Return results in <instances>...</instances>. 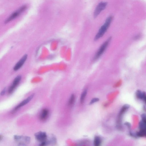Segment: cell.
Masks as SVG:
<instances>
[{
  "label": "cell",
  "mask_w": 146,
  "mask_h": 146,
  "mask_svg": "<svg viewBox=\"0 0 146 146\" xmlns=\"http://www.w3.org/2000/svg\"><path fill=\"white\" fill-rule=\"evenodd\" d=\"M75 100V96L74 95H72L71 96L70 99L69 104V105H71L74 103Z\"/></svg>",
  "instance_id": "obj_17"
},
{
  "label": "cell",
  "mask_w": 146,
  "mask_h": 146,
  "mask_svg": "<svg viewBox=\"0 0 146 146\" xmlns=\"http://www.w3.org/2000/svg\"><path fill=\"white\" fill-rule=\"evenodd\" d=\"M142 100H143L146 103V94L144 92H143V93Z\"/></svg>",
  "instance_id": "obj_20"
},
{
  "label": "cell",
  "mask_w": 146,
  "mask_h": 146,
  "mask_svg": "<svg viewBox=\"0 0 146 146\" xmlns=\"http://www.w3.org/2000/svg\"><path fill=\"white\" fill-rule=\"evenodd\" d=\"M35 137L36 140L41 143L44 142L47 140L48 137L45 132H39L36 133L35 134Z\"/></svg>",
  "instance_id": "obj_8"
},
{
  "label": "cell",
  "mask_w": 146,
  "mask_h": 146,
  "mask_svg": "<svg viewBox=\"0 0 146 146\" xmlns=\"http://www.w3.org/2000/svg\"><path fill=\"white\" fill-rule=\"evenodd\" d=\"M143 92H142L140 90H138L136 92V96L137 98L139 99L142 100L143 97Z\"/></svg>",
  "instance_id": "obj_16"
},
{
  "label": "cell",
  "mask_w": 146,
  "mask_h": 146,
  "mask_svg": "<svg viewBox=\"0 0 146 146\" xmlns=\"http://www.w3.org/2000/svg\"><path fill=\"white\" fill-rule=\"evenodd\" d=\"M21 76L19 75L17 76L15 79L12 84L9 88L8 93L9 94H12L14 92L21 80Z\"/></svg>",
  "instance_id": "obj_9"
},
{
  "label": "cell",
  "mask_w": 146,
  "mask_h": 146,
  "mask_svg": "<svg viewBox=\"0 0 146 146\" xmlns=\"http://www.w3.org/2000/svg\"><path fill=\"white\" fill-rule=\"evenodd\" d=\"M57 139L54 135L52 134L50 137L48 138L47 140L48 145L52 144L55 145L57 142Z\"/></svg>",
  "instance_id": "obj_13"
},
{
  "label": "cell",
  "mask_w": 146,
  "mask_h": 146,
  "mask_svg": "<svg viewBox=\"0 0 146 146\" xmlns=\"http://www.w3.org/2000/svg\"><path fill=\"white\" fill-rule=\"evenodd\" d=\"M27 8V7L26 5L22 6L18 10L13 13L7 19H6L4 22L5 24H7L8 22H10L13 20L17 17L20 15L21 13L25 10Z\"/></svg>",
  "instance_id": "obj_4"
},
{
  "label": "cell",
  "mask_w": 146,
  "mask_h": 146,
  "mask_svg": "<svg viewBox=\"0 0 146 146\" xmlns=\"http://www.w3.org/2000/svg\"><path fill=\"white\" fill-rule=\"evenodd\" d=\"M129 108V106L128 105H125L122 107L118 115L117 123L118 127L119 129H121L122 128L121 122L122 116Z\"/></svg>",
  "instance_id": "obj_6"
},
{
  "label": "cell",
  "mask_w": 146,
  "mask_h": 146,
  "mask_svg": "<svg viewBox=\"0 0 146 146\" xmlns=\"http://www.w3.org/2000/svg\"><path fill=\"white\" fill-rule=\"evenodd\" d=\"M101 142V139L100 137H98V136H96L95 137L94 142V144L95 146H99L100 145Z\"/></svg>",
  "instance_id": "obj_14"
},
{
  "label": "cell",
  "mask_w": 146,
  "mask_h": 146,
  "mask_svg": "<svg viewBox=\"0 0 146 146\" xmlns=\"http://www.w3.org/2000/svg\"><path fill=\"white\" fill-rule=\"evenodd\" d=\"M87 90L85 89V90L82 92L80 98V102L81 103H83L85 98L86 95L87 94Z\"/></svg>",
  "instance_id": "obj_15"
},
{
  "label": "cell",
  "mask_w": 146,
  "mask_h": 146,
  "mask_svg": "<svg viewBox=\"0 0 146 146\" xmlns=\"http://www.w3.org/2000/svg\"><path fill=\"white\" fill-rule=\"evenodd\" d=\"M6 88H4L3 91H2L1 93V95L2 96L4 95L6 93Z\"/></svg>",
  "instance_id": "obj_21"
},
{
  "label": "cell",
  "mask_w": 146,
  "mask_h": 146,
  "mask_svg": "<svg viewBox=\"0 0 146 146\" xmlns=\"http://www.w3.org/2000/svg\"><path fill=\"white\" fill-rule=\"evenodd\" d=\"M112 18V17L110 16L106 19L105 24L101 26L96 35L95 39V40H98L103 36L110 26Z\"/></svg>",
  "instance_id": "obj_1"
},
{
  "label": "cell",
  "mask_w": 146,
  "mask_h": 146,
  "mask_svg": "<svg viewBox=\"0 0 146 146\" xmlns=\"http://www.w3.org/2000/svg\"><path fill=\"white\" fill-rule=\"evenodd\" d=\"M140 131L137 132L136 135L139 137H146V124L141 121L139 123Z\"/></svg>",
  "instance_id": "obj_5"
},
{
  "label": "cell",
  "mask_w": 146,
  "mask_h": 146,
  "mask_svg": "<svg viewBox=\"0 0 146 146\" xmlns=\"http://www.w3.org/2000/svg\"><path fill=\"white\" fill-rule=\"evenodd\" d=\"M141 117L142 118V121L146 124V114H142Z\"/></svg>",
  "instance_id": "obj_19"
},
{
  "label": "cell",
  "mask_w": 146,
  "mask_h": 146,
  "mask_svg": "<svg viewBox=\"0 0 146 146\" xmlns=\"http://www.w3.org/2000/svg\"><path fill=\"white\" fill-rule=\"evenodd\" d=\"M28 55H25L21 58L15 66L14 69L15 71L18 70L20 69L22 66L24 64V62L26 61L27 59Z\"/></svg>",
  "instance_id": "obj_11"
},
{
  "label": "cell",
  "mask_w": 146,
  "mask_h": 146,
  "mask_svg": "<svg viewBox=\"0 0 146 146\" xmlns=\"http://www.w3.org/2000/svg\"><path fill=\"white\" fill-rule=\"evenodd\" d=\"M34 94H33L30 96H29V97L27 98L26 99L22 101L19 104L16 106L13 110V112L18 110L19 108H20L23 106H24L27 104L30 101L32 100L34 97Z\"/></svg>",
  "instance_id": "obj_10"
},
{
  "label": "cell",
  "mask_w": 146,
  "mask_h": 146,
  "mask_svg": "<svg viewBox=\"0 0 146 146\" xmlns=\"http://www.w3.org/2000/svg\"><path fill=\"white\" fill-rule=\"evenodd\" d=\"M14 138L16 141L19 142V146L26 145V144H29L31 141L30 138L27 136L15 135Z\"/></svg>",
  "instance_id": "obj_3"
},
{
  "label": "cell",
  "mask_w": 146,
  "mask_h": 146,
  "mask_svg": "<svg viewBox=\"0 0 146 146\" xmlns=\"http://www.w3.org/2000/svg\"><path fill=\"white\" fill-rule=\"evenodd\" d=\"M111 39V37L108 38L101 46L95 56L93 59L94 61L97 60L103 54L110 43Z\"/></svg>",
  "instance_id": "obj_2"
},
{
  "label": "cell",
  "mask_w": 146,
  "mask_h": 146,
  "mask_svg": "<svg viewBox=\"0 0 146 146\" xmlns=\"http://www.w3.org/2000/svg\"><path fill=\"white\" fill-rule=\"evenodd\" d=\"M49 111L48 109H44L42 110L41 113L39 116V118L42 121L46 120L49 116Z\"/></svg>",
  "instance_id": "obj_12"
},
{
  "label": "cell",
  "mask_w": 146,
  "mask_h": 146,
  "mask_svg": "<svg viewBox=\"0 0 146 146\" xmlns=\"http://www.w3.org/2000/svg\"><path fill=\"white\" fill-rule=\"evenodd\" d=\"M107 3L106 2H101L99 3L96 8L94 14V18L97 17L101 12L105 8Z\"/></svg>",
  "instance_id": "obj_7"
},
{
  "label": "cell",
  "mask_w": 146,
  "mask_h": 146,
  "mask_svg": "<svg viewBox=\"0 0 146 146\" xmlns=\"http://www.w3.org/2000/svg\"><path fill=\"white\" fill-rule=\"evenodd\" d=\"M99 101V99L97 98H94L92 99L90 103V104L92 105L94 103L98 102Z\"/></svg>",
  "instance_id": "obj_18"
}]
</instances>
